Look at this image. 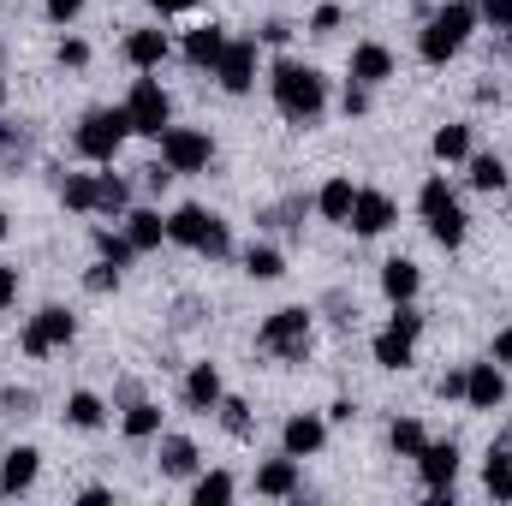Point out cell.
<instances>
[{
    "label": "cell",
    "mask_w": 512,
    "mask_h": 506,
    "mask_svg": "<svg viewBox=\"0 0 512 506\" xmlns=\"http://www.w3.org/2000/svg\"><path fill=\"white\" fill-rule=\"evenodd\" d=\"M268 96H274L280 120H292V126H316L322 108H328V78H322L316 66H304V60H274V72H268Z\"/></svg>",
    "instance_id": "6da1fadb"
},
{
    "label": "cell",
    "mask_w": 512,
    "mask_h": 506,
    "mask_svg": "<svg viewBox=\"0 0 512 506\" xmlns=\"http://www.w3.org/2000/svg\"><path fill=\"white\" fill-rule=\"evenodd\" d=\"M483 18H477V6L471 0H453V6H435L429 18H423V30H417V60L423 66H447L465 42H471V30H477Z\"/></svg>",
    "instance_id": "7a4b0ae2"
},
{
    "label": "cell",
    "mask_w": 512,
    "mask_h": 506,
    "mask_svg": "<svg viewBox=\"0 0 512 506\" xmlns=\"http://www.w3.org/2000/svg\"><path fill=\"white\" fill-rule=\"evenodd\" d=\"M167 245H185V251L221 262V256L233 251V233H227V221H221L215 209H203V203H179V209L167 215Z\"/></svg>",
    "instance_id": "3957f363"
},
{
    "label": "cell",
    "mask_w": 512,
    "mask_h": 506,
    "mask_svg": "<svg viewBox=\"0 0 512 506\" xmlns=\"http://www.w3.org/2000/svg\"><path fill=\"white\" fill-rule=\"evenodd\" d=\"M417 209H423V221H429V239L441 245V251H459L465 245V209H459V197H453V185H447V173H429L423 179V191H417Z\"/></svg>",
    "instance_id": "277c9868"
},
{
    "label": "cell",
    "mask_w": 512,
    "mask_h": 506,
    "mask_svg": "<svg viewBox=\"0 0 512 506\" xmlns=\"http://www.w3.org/2000/svg\"><path fill=\"white\" fill-rule=\"evenodd\" d=\"M310 310L304 304H286V310H274L262 328H256V346L268 352V358H280V364H304L310 358Z\"/></svg>",
    "instance_id": "5b68a950"
},
{
    "label": "cell",
    "mask_w": 512,
    "mask_h": 506,
    "mask_svg": "<svg viewBox=\"0 0 512 506\" xmlns=\"http://www.w3.org/2000/svg\"><path fill=\"white\" fill-rule=\"evenodd\" d=\"M131 137V120L126 108H90L78 131H72V149L84 155V161H96V167H108L114 155H120V143Z\"/></svg>",
    "instance_id": "8992f818"
},
{
    "label": "cell",
    "mask_w": 512,
    "mask_h": 506,
    "mask_svg": "<svg viewBox=\"0 0 512 506\" xmlns=\"http://www.w3.org/2000/svg\"><path fill=\"white\" fill-rule=\"evenodd\" d=\"M126 120H131V137H161V131L173 126V96L161 90V78H137L126 96Z\"/></svg>",
    "instance_id": "52a82bcc"
},
{
    "label": "cell",
    "mask_w": 512,
    "mask_h": 506,
    "mask_svg": "<svg viewBox=\"0 0 512 506\" xmlns=\"http://www.w3.org/2000/svg\"><path fill=\"white\" fill-rule=\"evenodd\" d=\"M72 334H78V316H72V310H60V304H48V310H36V316L24 322L18 346H24V358H48V352L72 346Z\"/></svg>",
    "instance_id": "ba28073f"
},
{
    "label": "cell",
    "mask_w": 512,
    "mask_h": 506,
    "mask_svg": "<svg viewBox=\"0 0 512 506\" xmlns=\"http://www.w3.org/2000/svg\"><path fill=\"white\" fill-rule=\"evenodd\" d=\"M155 143H161V161H167L173 173H209V161H215V137H209V131L167 126Z\"/></svg>",
    "instance_id": "9c48e42d"
},
{
    "label": "cell",
    "mask_w": 512,
    "mask_h": 506,
    "mask_svg": "<svg viewBox=\"0 0 512 506\" xmlns=\"http://www.w3.org/2000/svg\"><path fill=\"white\" fill-rule=\"evenodd\" d=\"M215 78H221V90L227 96H245L256 84V42L251 36H227V48H221V60H215Z\"/></svg>",
    "instance_id": "30bf717a"
},
{
    "label": "cell",
    "mask_w": 512,
    "mask_h": 506,
    "mask_svg": "<svg viewBox=\"0 0 512 506\" xmlns=\"http://www.w3.org/2000/svg\"><path fill=\"white\" fill-rule=\"evenodd\" d=\"M417 471H423L429 495H435V501H447V495H453V477H459V441H423Z\"/></svg>",
    "instance_id": "8fae6325"
},
{
    "label": "cell",
    "mask_w": 512,
    "mask_h": 506,
    "mask_svg": "<svg viewBox=\"0 0 512 506\" xmlns=\"http://www.w3.org/2000/svg\"><path fill=\"white\" fill-rule=\"evenodd\" d=\"M322 441H328V417H316V411H292L280 423V453H292V459L322 453Z\"/></svg>",
    "instance_id": "7c38bea8"
},
{
    "label": "cell",
    "mask_w": 512,
    "mask_h": 506,
    "mask_svg": "<svg viewBox=\"0 0 512 506\" xmlns=\"http://www.w3.org/2000/svg\"><path fill=\"white\" fill-rule=\"evenodd\" d=\"M393 221H399V203H393L387 191H358V203H352V221H346V227H352L358 239H382Z\"/></svg>",
    "instance_id": "4fadbf2b"
},
{
    "label": "cell",
    "mask_w": 512,
    "mask_h": 506,
    "mask_svg": "<svg viewBox=\"0 0 512 506\" xmlns=\"http://www.w3.org/2000/svg\"><path fill=\"white\" fill-rule=\"evenodd\" d=\"M465 405L471 411H501L507 405V376H501L495 358L489 364H465Z\"/></svg>",
    "instance_id": "5bb4252c"
},
{
    "label": "cell",
    "mask_w": 512,
    "mask_h": 506,
    "mask_svg": "<svg viewBox=\"0 0 512 506\" xmlns=\"http://www.w3.org/2000/svg\"><path fill=\"white\" fill-rule=\"evenodd\" d=\"M370 358H376L382 370H393V376H399V370H411V358H417V334H405V328H393V322H387L382 334L370 340Z\"/></svg>",
    "instance_id": "9a60e30c"
},
{
    "label": "cell",
    "mask_w": 512,
    "mask_h": 506,
    "mask_svg": "<svg viewBox=\"0 0 512 506\" xmlns=\"http://www.w3.org/2000/svg\"><path fill=\"white\" fill-rule=\"evenodd\" d=\"M36 471H42V453H36V447H12V453L0 459V495H6V501L24 495V489L36 483Z\"/></svg>",
    "instance_id": "2e32d148"
},
{
    "label": "cell",
    "mask_w": 512,
    "mask_h": 506,
    "mask_svg": "<svg viewBox=\"0 0 512 506\" xmlns=\"http://www.w3.org/2000/svg\"><path fill=\"white\" fill-rule=\"evenodd\" d=\"M256 495H268V501H292V495H298V459L280 453V459L256 465Z\"/></svg>",
    "instance_id": "e0dca14e"
},
{
    "label": "cell",
    "mask_w": 512,
    "mask_h": 506,
    "mask_svg": "<svg viewBox=\"0 0 512 506\" xmlns=\"http://www.w3.org/2000/svg\"><path fill=\"white\" fill-rule=\"evenodd\" d=\"M346 72H352V84H370V90H376V84L393 78V48H382V42H358Z\"/></svg>",
    "instance_id": "ac0fdd59"
},
{
    "label": "cell",
    "mask_w": 512,
    "mask_h": 506,
    "mask_svg": "<svg viewBox=\"0 0 512 506\" xmlns=\"http://www.w3.org/2000/svg\"><path fill=\"white\" fill-rule=\"evenodd\" d=\"M417 286H423V268H417L411 256H387L382 262V298L387 304H411Z\"/></svg>",
    "instance_id": "d6986e66"
},
{
    "label": "cell",
    "mask_w": 512,
    "mask_h": 506,
    "mask_svg": "<svg viewBox=\"0 0 512 506\" xmlns=\"http://www.w3.org/2000/svg\"><path fill=\"white\" fill-rule=\"evenodd\" d=\"M221 48H227V30H221V24H197V30L185 36V66H197V72H215Z\"/></svg>",
    "instance_id": "ffe728a7"
},
{
    "label": "cell",
    "mask_w": 512,
    "mask_h": 506,
    "mask_svg": "<svg viewBox=\"0 0 512 506\" xmlns=\"http://www.w3.org/2000/svg\"><path fill=\"white\" fill-rule=\"evenodd\" d=\"M179 393H185V405H191V411H215L227 387H221V370H215V364H191V376H185Z\"/></svg>",
    "instance_id": "44dd1931"
},
{
    "label": "cell",
    "mask_w": 512,
    "mask_h": 506,
    "mask_svg": "<svg viewBox=\"0 0 512 506\" xmlns=\"http://www.w3.org/2000/svg\"><path fill=\"white\" fill-rule=\"evenodd\" d=\"M126 239H131L137 256L161 251V245H167V221H161L155 209H126Z\"/></svg>",
    "instance_id": "7402d4cb"
},
{
    "label": "cell",
    "mask_w": 512,
    "mask_h": 506,
    "mask_svg": "<svg viewBox=\"0 0 512 506\" xmlns=\"http://www.w3.org/2000/svg\"><path fill=\"white\" fill-rule=\"evenodd\" d=\"M173 54V42H167V30H131L126 36V60L137 72H155L161 60Z\"/></svg>",
    "instance_id": "603a6c76"
},
{
    "label": "cell",
    "mask_w": 512,
    "mask_h": 506,
    "mask_svg": "<svg viewBox=\"0 0 512 506\" xmlns=\"http://www.w3.org/2000/svg\"><path fill=\"white\" fill-rule=\"evenodd\" d=\"M352 203H358V185H352V179H328V185L316 191V215L334 221V227L352 221Z\"/></svg>",
    "instance_id": "cb8c5ba5"
},
{
    "label": "cell",
    "mask_w": 512,
    "mask_h": 506,
    "mask_svg": "<svg viewBox=\"0 0 512 506\" xmlns=\"http://www.w3.org/2000/svg\"><path fill=\"white\" fill-rule=\"evenodd\" d=\"M197 441L191 435H161V477H197Z\"/></svg>",
    "instance_id": "d4e9b609"
},
{
    "label": "cell",
    "mask_w": 512,
    "mask_h": 506,
    "mask_svg": "<svg viewBox=\"0 0 512 506\" xmlns=\"http://www.w3.org/2000/svg\"><path fill=\"white\" fill-rule=\"evenodd\" d=\"M429 155H435L441 167L471 161V126H435V137H429Z\"/></svg>",
    "instance_id": "484cf974"
},
{
    "label": "cell",
    "mask_w": 512,
    "mask_h": 506,
    "mask_svg": "<svg viewBox=\"0 0 512 506\" xmlns=\"http://www.w3.org/2000/svg\"><path fill=\"white\" fill-rule=\"evenodd\" d=\"M120 429H126V441H155V435H161V405H155V399H131L126 417H120Z\"/></svg>",
    "instance_id": "4316f807"
},
{
    "label": "cell",
    "mask_w": 512,
    "mask_h": 506,
    "mask_svg": "<svg viewBox=\"0 0 512 506\" xmlns=\"http://www.w3.org/2000/svg\"><path fill=\"white\" fill-rule=\"evenodd\" d=\"M60 203L72 215H96V173H60Z\"/></svg>",
    "instance_id": "83f0119b"
},
{
    "label": "cell",
    "mask_w": 512,
    "mask_h": 506,
    "mask_svg": "<svg viewBox=\"0 0 512 506\" xmlns=\"http://www.w3.org/2000/svg\"><path fill=\"white\" fill-rule=\"evenodd\" d=\"M483 489H489L495 501H512V447H489V459H483Z\"/></svg>",
    "instance_id": "f1b7e54d"
},
{
    "label": "cell",
    "mask_w": 512,
    "mask_h": 506,
    "mask_svg": "<svg viewBox=\"0 0 512 506\" xmlns=\"http://www.w3.org/2000/svg\"><path fill=\"white\" fill-rule=\"evenodd\" d=\"M66 423H72V429H102V423H108L102 393H84V387H78V393L66 399Z\"/></svg>",
    "instance_id": "f546056e"
},
{
    "label": "cell",
    "mask_w": 512,
    "mask_h": 506,
    "mask_svg": "<svg viewBox=\"0 0 512 506\" xmlns=\"http://www.w3.org/2000/svg\"><path fill=\"white\" fill-rule=\"evenodd\" d=\"M131 209V185L120 173H96V215H126Z\"/></svg>",
    "instance_id": "4dcf8cb0"
},
{
    "label": "cell",
    "mask_w": 512,
    "mask_h": 506,
    "mask_svg": "<svg viewBox=\"0 0 512 506\" xmlns=\"http://www.w3.org/2000/svg\"><path fill=\"white\" fill-rule=\"evenodd\" d=\"M233 495H239V483H233L227 471H203V477L191 483V501L197 506H227Z\"/></svg>",
    "instance_id": "1f68e13d"
},
{
    "label": "cell",
    "mask_w": 512,
    "mask_h": 506,
    "mask_svg": "<svg viewBox=\"0 0 512 506\" xmlns=\"http://www.w3.org/2000/svg\"><path fill=\"white\" fill-rule=\"evenodd\" d=\"M471 185H477V191H489V197H495V191H507V185H512L507 161H501V155H477V149H471Z\"/></svg>",
    "instance_id": "d6a6232c"
},
{
    "label": "cell",
    "mask_w": 512,
    "mask_h": 506,
    "mask_svg": "<svg viewBox=\"0 0 512 506\" xmlns=\"http://www.w3.org/2000/svg\"><path fill=\"white\" fill-rule=\"evenodd\" d=\"M423 441H429V429H423L417 417H399V423L387 429V447H393L399 459H417V453H423Z\"/></svg>",
    "instance_id": "836d02e7"
},
{
    "label": "cell",
    "mask_w": 512,
    "mask_h": 506,
    "mask_svg": "<svg viewBox=\"0 0 512 506\" xmlns=\"http://www.w3.org/2000/svg\"><path fill=\"white\" fill-rule=\"evenodd\" d=\"M90 245H96V256H108L114 268H131V262H137L131 239H126V233H114V227H96V233H90Z\"/></svg>",
    "instance_id": "e575fe53"
},
{
    "label": "cell",
    "mask_w": 512,
    "mask_h": 506,
    "mask_svg": "<svg viewBox=\"0 0 512 506\" xmlns=\"http://www.w3.org/2000/svg\"><path fill=\"white\" fill-rule=\"evenodd\" d=\"M245 274L268 286V280H280V274H286V256L274 251V245H251V251H245Z\"/></svg>",
    "instance_id": "d590c367"
},
{
    "label": "cell",
    "mask_w": 512,
    "mask_h": 506,
    "mask_svg": "<svg viewBox=\"0 0 512 506\" xmlns=\"http://www.w3.org/2000/svg\"><path fill=\"white\" fill-rule=\"evenodd\" d=\"M215 411H221V429H227V435H233V441H251V405H245V399H233V393H221V405H215Z\"/></svg>",
    "instance_id": "8d00e7d4"
},
{
    "label": "cell",
    "mask_w": 512,
    "mask_h": 506,
    "mask_svg": "<svg viewBox=\"0 0 512 506\" xmlns=\"http://www.w3.org/2000/svg\"><path fill=\"white\" fill-rule=\"evenodd\" d=\"M24 155H30V137H24L18 126H6V120H0V167H18Z\"/></svg>",
    "instance_id": "74e56055"
},
{
    "label": "cell",
    "mask_w": 512,
    "mask_h": 506,
    "mask_svg": "<svg viewBox=\"0 0 512 506\" xmlns=\"http://www.w3.org/2000/svg\"><path fill=\"white\" fill-rule=\"evenodd\" d=\"M477 18H483L489 30H501V36H507V30H512V0H483V6H477Z\"/></svg>",
    "instance_id": "f35d334b"
},
{
    "label": "cell",
    "mask_w": 512,
    "mask_h": 506,
    "mask_svg": "<svg viewBox=\"0 0 512 506\" xmlns=\"http://www.w3.org/2000/svg\"><path fill=\"white\" fill-rule=\"evenodd\" d=\"M84 286H90V292H114V286H120V268H114L108 256H96V268L84 274Z\"/></svg>",
    "instance_id": "ab89813d"
},
{
    "label": "cell",
    "mask_w": 512,
    "mask_h": 506,
    "mask_svg": "<svg viewBox=\"0 0 512 506\" xmlns=\"http://www.w3.org/2000/svg\"><path fill=\"white\" fill-rule=\"evenodd\" d=\"M60 66H90V42L84 36H60Z\"/></svg>",
    "instance_id": "60d3db41"
},
{
    "label": "cell",
    "mask_w": 512,
    "mask_h": 506,
    "mask_svg": "<svg viewBox=\"0 0 512 506\" xmlns=\"http://www.w3.org/2000/svg\"><path fill=\"white\" fill-rule=\"evenodd\" d=\"M340 108H346V120H358V114H370V84H346V96H340Z\"/></svg>",
    "instance_id": "b9f144b4"
},
{
    "label": "cell",
    "mask_w": 512,
    "mask_h": 506,
    "mask_svg": "<svg viewBox=\"0 0 512 506\" xmlns=\"http://www.w3.org/2000/svg\"><path fill=\"white\" fill-rule=\"evenodd\" d=\"M12 304H18V268L0 262V310H12Z\"/></svg>",
    "instance_id": "7bdbcfd3"
},
{
    "label": "cell",
    "mask_w": 512,
    "mask_h": 506,
    "mask_svg": "<svg viewBox=\"0 0 512 506\" xmlns=\"http://www.w3.org/2000/svg\"><path fill=\"white\" fill-rule=\"evenodd\" d=\"M42 6H48V18H54V24H72V18L84 12V0H42Z\"/></svg>",
    "instance_id": "ee69618b"
},
{
    "label": "cell",
    "mask_w": 512,
    "mask_h": 506,
    "mask_svg": "<svg viewBox=\"0 0 512 506\" xmlns=\"http://www.w3.org/2000/svg\"><path fill=\"white\" fill-rule=\"evenodd\" d=\"M435 393L441 399H465V370H447V376L435 381Z\"/></svg>",
    "instance_id": "f6af8a7d"
},
{
    "label": "cell",
    "mask_w": 512,
    "mask_h": 506,
    "mask_svg": "<svg viewBox=\"0 0 512 506\" xmlns=\"http://www.w3.org/2000/svg\"><path fill=\"white\" fill-rule=\"evenodd\" d=\"M310 30H316V36H328V30H340V6H316V18H310Z\"/></svg>",
    "instance_id": "bcb514c9"
},
{
    "label": "cell",
    "mask_w": 512,
    "mask_h": 506,
    "mask_svg": "<svg viewBox=\"0 0 512 506\" xmlns=\"http://www.w3.org/2000/svg\"><path fill=\"white\" fill-rule=\"evenodd\" d=\"M143 185H149V191H167V185H173V167H167V161L143 167Z\"/></svg>",
    "instance_id": "7dc6e473"
},
{
    "label": "cell",
    "mask_w": 512,
    "mask_h": 506,
    "mask_svg": "<svg viewBox=\"0 0 512 506\" xmlns=\"http://www.w3.org/2000/svg\"><path fill=\"white\" fill-rule=\"evenodd\" d=\"M495 364H501V370H512V322L495 334Z\"/></svg>",
    "instance_id": "c3c4849f"
},
{
    "label": "cell",
    "mask_w": 512,
    "mask_h": 506,
    "mask_svg": "<svg viewBox=\"0 0 512 506\" xmlns=\"http://www.w3.org/2000/svg\"><path fill=\"white\" fill-rule=\"evenodd\" d=\"M352 417H358V405H352V399H334V405H328V423H352Z\"/></svg>",
    "instance_id": "681fc988"
},
{
    "label": "cell",
    "mask_w": 512,
    "mask_h": 506,
    "mask_svg": "<svg viewBox=\"0 0 512 506\" xmlns=\"http://www.w3.org/2000/svg\"><path fill=\"white\" fill-rule=\"evenodd\" d=\"M0 405H6V411H18V417H24V411H30V393H12V387H6V393H0Z\"/></svg>",
    "instance_id": "f907efd6"
},
{
    "label": "cell",
    "mask_w": 512,
    "mask_h": 506,
    "mask_svg": "<svg viewBox=\"0 0 512 506\" xmlns=\"http://www.w3.org/2000/svg\"><path fill=\"white\" fill-rule=\"evenodd\" d=\"M149 6H155V12H161V18H173V12H191V6H197V0H149Z\"/></svg>",
    "instance_id": "816d5d0a"
},
{
    "label": "cell",
    "mask_w": 512,
    "mask_h": 506,
    "mask_svg": "<svg viewBox=\"0 0 512 506\" xmlns=\"http://www.w3.org/2000/svg\"><path fill=\"white\" fill-rule=\"evenodd\" d=\"M108 501H114L108 489H84V495H78V506H108Z\"/></svg>",
    "instance_id": "f5cc1de1"
},
{
    "label": "cell",
    "mask_w": 512,
    "mask_h": 506,
    "mask_svg": "<svg viewBox=\"0 0 512 506\" xmlns=\"http://www.w3.org/2000/svg\"><path fill=\"white\" fill-rule=\"evenodd\" d=\"M0 245H6V215H0Z\"/></svg>",
    "instance_id": "db71d44e"
},
{
    "label": "cell",
    "mask_w": 512,
    "mask_h": 506,
    "mask_svg": "<svg viewBox=\"0 0 512 506\" xmlns=\"http://www.w3.org/2000/svg\"><path fill=\"white\" fill-rule=\"evenodd\" d=\"M0 108H6V78H0Z\"/></svg>",
    "instance_id": "11a10c76"
},
{
    "label": "cell",
    "mask_w": 512,
    "mask_h": 506,
    "mask_svg": "<svg viewBox=\"0 0 512 506\" xmlns=\"http://www.w3.org/2000/svg\"><path fill=\"white\" fill-rule=\"evenodd\" d=\"M0 66H6V48H0Z\"/></svg>",
    "instance_id": "9f6ffc18"
},
{
    "label": "cell",
    "mask_w": 512,
    "mask_h": 506,
    "mask_svg": "<svg viewBox=\"0 0 512 506\" xmlns=\"http://www.w3.org/2000/svg\"><path fill=\"white\" fill-rule=\"evenodd\" d=\"M471 6H483V0H471Z\"/></svg>",
    "instance_id": "6f0895ef"
}]
</instances>
